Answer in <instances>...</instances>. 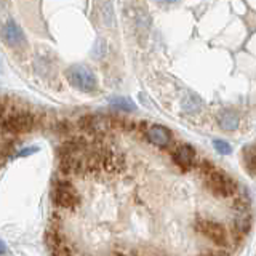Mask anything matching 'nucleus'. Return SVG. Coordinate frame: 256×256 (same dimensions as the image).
Here are the masks:
<instances>
[{
    "label": "nucleus",
    "mask_w": 256,
    "mask_h": 256,
    "mask_svg": "<svg viewBox=\"0 0 256 256\" xmlns=\"http://www.w3.org/2000/svg\"><path fill=\"white\" fill-rule=\"evenodd\" d=\"M36 126V116L29 110H12L0 117V130L8 134H22Z\"/></svg>",
    "instance_id": "obj_3"
},
{
    "label": "nucleus",
    "mask_w": 256,
    "mask_h": 256,
    "mask_svg": "<svg viewBox=\"0 0 256 256\" xmlns=\"http://www.w3.org/2000/svg\"><path fill=\"white\" fill-rule=\"evenodd\" d=\"M106 52H108V45H106V40L100 38L98 42L94 44V46H93V54H94V58H96V60L102 58V56L106 54Z\"/></svg>",
    "instance_id": "obj_14"
},
{
    "label": "nucleus",
    "mask_w": 256,
    "mask_h": 256,
    "mask_svg": "<svg viewBox=\"0 0 256 256\" xmlns=\"http://www.w3.org/2000/svg\"><path fill=\"white\" fill-rule=\"evenodd\" d=\"M146 140L158 149H166L172 144V132L164 125H150L144 130Z\"/></svg>",
    "instance_id": "obj_7"
},
{
    "label": "nucleus",
    "mask_w": 256,
    "mask_h": 256,
    "mask_svg": "<svg viewBox=\"0 0 256 256\" xmlns=\"http://www.w3.org/2000/svg\"><path fill=\"white\" fill-rule=\"evenodd\" d=\"M158 4H162V5H170V4H176L178 0H157Z\"/></svg>",
    "instance_id": "obj_17"
},
{
    "label": "nucleus",
    "mask_w": 256,
    "mask_h": 256,
    "mask_svg": "<svg viewBox=\"0 0 256 256\" xmlns=\"http://www.w3.org/2000/svg\"><path fill=\"white\" fill-rule=\"evenodd\" d=\"M172 160L181 172H190L197 164V150L190 144H180L172 152Z\"/></svg>",
    "instance_id": "obj_6"
},
{
    "label": "nucleus",
    "mask_w": 256,
    "mask_h": 256,
    "mask_svg": "<svg viewBox=\"0 0 256 256\" xmlns=\"http://www.w3.org/2000/svg\"><path fill=\"white\" fill-rule=\"evenodd\" d=\"M198 256H222V253H214V252H206V253H200Z\"/></svg>",
    "instance_id": "obj_16"
},
{
    "label": "nucleus",
    "mask_w": 256,
    "mask_h": 256,
    "mask_svg": "<svg viewBox=\"0 0 256 256\" xmlns=\"http://www.w3.org/2000/svg\"><path fill=\"white\" fill-rule=\"evenodd\" d=\"M66 78L76 90L84 93H93L98 90V77L86 66H78L77 64V66L69 68L66 70Z\"/></svg>",
    "instance_id": "obj_5"
},
{
    "label": "nucleus",
    "mask_w": 256,
    "mask_h": 256,
    "mask_svg": "<svg viewBox=\"0 0 256 256\" xmlns=\"http://www.w3.org/2000/svg\"><path fill=\"white\" fill-rule=\"evenodd\" d=\"M196 230L198 234H202L204 237H206L212 244H214L216 246L226 250L232 245V236L230 232L226 229L224 224H221L220 221L212 220V218H200L196 224Z\"/></svg>",
    "instance_id": "obj_4"
},
{
    "label": "nucleus",
    "mask_w": 256,
    "mask_h": 256,
    "mask_svg": "<svg viewBox=\"0 0 256 256\" xmlns=\"http://www.w3.org/2000/svg\"><path fill=\"white\" fill-rule=\"evenodd\" d=\"M220 126L222 128L224 132H234L238 128V124H240V117L236 110H230V109H226L222 110L220 114Z\"/></svg>",
    "instance_id": "obj_10"
},
{
    "label": "nucleus",
    "mask_w": 256,
    "mask_h": 256,
    "mask_svg": "<svg viewBox=\"0 0 256 256\" xmlns=\"http://www.w3.org/2000/svg\"><path fill=\"white\" fill-rule=\"evenodd\" d=\"M252 228V214L250 210L245 212H237L234 220H232V229H230V236H234L238 242L244 240V237L248 234V230Z\"/></svg>",
    "instance_id": "obj_9"
},
{
    "label": "nucleus",
    "mask_w": 256,
    "mask_h": 256,
    "mask_svg": "<svg viewBox=\"0 0 256 256\" xmlns=\"http://www.w3.org/2000/svg\"><path fill=\"white\" fill-rule=\"evenodd\" d=\"M37 150H38L37 146H30V148H26V149L20 150V152H18V156H16V157H28V156H30V154H36Z\"/></svg>",
    "instance_id": "obj_15"
},
{
    "label": "nucleus",
    "mask_w": 256,
    "mask_h": 256,
    "mask_svg": "<svg viewBox=\"0 0 256 256\" xmlns=\"http://www.w3.org/2000/svg\"><path fill=\"white\" fill-rule=\"evenodd\" d=\"M52 202L58 210H66V212H74L80 205V194L77 188L74 186L68 176L64 174H56L52 182Z\"/></svg>",
    "instance_id": "obj_1"
},
{
    "label": "nucleus",
    "mask_w": 256,
    "mask_h": 256,
    "mask_svg": "<svg viewBox=\"0 0 256 256\" xmlns=\"http://www.w3.org/2000/svg\"><path fill=\"white\" fill-rule=\"evenodd\" d=\"M244 160L248 168V173L253 176V173H254V148L253 146H248L244 149Z\"/></svg>",
    "instance_id": "obj_12"
},
{
    "label": "nucleus",
    "mask_w": 256,
    "mask_h": 256,
    "mask_svg": "<svg viewBox=\"0 0 256 256\" xmlns=\"http://www.w3.org/2000/svg\"><path fill=\"white\" fill-rule=\"evenodd\" d=\"M2 38H4L5 45L12 46V48H20L24 45V42H26L22 29L13 20H8L2 26Z\"/></svg>",
    "instance_id": "obj_8"
},
{
    "label": "nucleus",
    "mask_w": 256,
    "mask_h": 256,
    "mask_svg": "<svg viewBox=\"0 0 256 256\" xmlns=\"http://www.w3.org/2000/svg\"><path fill=\"white\" fill-rule=\"evenodd\" d=\"M202 178H204L206 189L210 190L216 198H232L240 189L238 182L228 173L220 170L218 166H214L212 172L204 174Z\"/></svg>",
    "instance_id": "obj_2"
},
{
    "label": "nucleus",
    "mask_w": 256,
    "mask_h": 256,
    "mask_svg": "<svg viewBox=\"0 0 256 256\" xmlns=\"http://www.w3.org/2000/svg\"><path fill=\"white\" fill-rule=\"evenodd\" d=\"M4 253H6V245L0 240V254H4Z\"/></svg>",
    "instance_id": "obj_18"
},
{
    "label": "nucleus",
    "mask_w": 256,
    "mask_h": 256,
    "mask_svg": "<svg viewBox=\"0 0 256 256\" xmlns=\"http://www.w3.org/2000/svg\"><path fill=\"white\" fill-rule=\"evenodd\" d=\"M110 106H114L118 110H125V112H130L134 110V102L128 98H124V96H117V98H110Z\"/></svg>",
    "instance_id": "obj_11"
},
{
    "label": "nucleus",
    "mask_w": 256,
    "mask_h": 256,
    "mask_svg": "<svg viewBox=\"0 0 256 256\" xmlns=\"http://www.w3.org/2000/svg\"><path fill=\"white\" fill-rule=\"evenodd\" d=\"M213 148L216 149V152H220L221 156H229L232 152L230 144L228 141H224V140H214L213 141Z\"/></svg>",
    "instance_id": "obj_13"
}]
</instances>
